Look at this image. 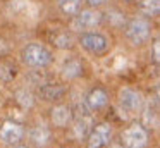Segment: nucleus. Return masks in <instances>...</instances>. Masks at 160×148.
Returning a JSON list of instances; mask_svg holds the SVG:
<instances>
[{
	"mask_svg": "<svg viewBox=\"0 0 160 148\" xmlns=\"http://www.w3.org/2000/svg\"><path fill=\"white\" fill-rule=\"evenodd\" d=\"M122 141L128 148H143L148 141V136L141 126H131L122 133Z\"/></svg>",
	"mask_w": 160,
	"mask_h": 148,
	"instance_id": "obj_1",
	"label": "nucleus"
},
{
	"mask_svg": "<svg viewBox=\"0 0 160 148\" xmlns=\"http://www.w3.org/2000/svg\"><path fill=\"white\" fill-rule=\"evenodd\" d=\"M50 54L40 45H29L24 50V60L29 65H45L50 62Z\"/></svg>",
	"mask_w": 160,
	"mask_h": 148,
	"instance_id": "obj_2",
	"label": "nucleus"
},
{
	"mask_svg": "<svg viewBox=\"0 0 160 148\" xmlns=\"http://www.w3.org/2000/svg\"><path fill=\"white\" fill-rule=\"evenodd\" d=\"M148 34H150V24L145 19H134L128 26V36L136 45L145 41L148 38Z\"/></svg>",
	"mask_w": 160,
	"mask_h": 148,
	"instance_id": "obj_3",
	"label": "nucleus"
},
{
	"mask_svg": "<svg viewBox=\"0 0 160 148\" xmlns=\"http://www.w3.org/2000/svg\"><path fill=\"white\" fill-rule=\"evenodd\" d=\"M112 131L108 124H100L97 126V129H93V133L90 134V140H88V146L90 148H102L103 145H107L110 141Z\"/></svg>",
	"mask_w": 160,
	"mask_h": 148,
	"instance_id": "obj_4",
	"label": "nucleus"
},
{
	"mask_svg": "<svg viewBox=\"0 0 160 148\" xmlns=\"http://www.w3.org/2000/svg\"><path fill=\"white\" fill-rule=\"evenodd\" d=\"M81 43H83L84 48H88V50L91 52H97V54H100V52H103L105 48H107V38L102 36V34H84L83 38H81Z\"/></svg>",
	"mask_w": 160,
	"mask_h": 148,
	"instance_id": "obj_5",
	"label": "nucleus"
},
{
	"mask_svg": "<svg viewBox=\"0 0 160 148\" xmlns=\"http://www.w3.org/2000/svg\"><path fill=\"white\" fill-rule=\"evenodd\" d=\"M0 138L5 143H18L22 138V127L16 122H5L0 131Z\"/></svg>",
	"mask_w": 160,
	"mask_h": 148,
	"instance_id": "obj_6",
	"label": "nucleus"
},
{
	"mask_svg": "<svg viewBox=\"0 0 160 148\" xmlns=\"http://www.w3.org/2000/svg\"><path fill=\"white\" fill-rule=\"evenodd\" d=\"M102 21V14L98 10H83L78 16V24L83 28H93L97 24H100Z\"/></svg>",
	"mask_w": 160,
	"mask_h": 148,
	"instance_id": "obj_7",
	"label": "nucleus"
},
{
	"mask_svg": "<svg viewBox=\"0 0 160 148\" xmlns=\"http://www.w3.org/2000/svg\"><path fill=\"white\" fill-rule=\"evenodd\" d=\"M121 102L128 110H136L139 107V103H141V98H139V95L136 91L126 88L121 91Z\"/></svg>",
	"mask_w": 160,
	"mask_h": 148,
	"instance_id": "obj_8",
	"label": "nucleus"
},
{
	"mask_svg": "<svg viewBox=\"0 0 160 148\" xmlns=\"http://www.w3.org/2000/svg\"><path fill=\"white\" fill-rule=\"evenodd\" d=\"M52 120L55 126H66L67 122L71 120V110L67 109V107H55V109L52 110Z\"/></svg>",
	"mask_w": 160,
	"mask_h": 148,
	"instance_id": "obj_9",
	"label": "nucleus"
},
{
	"mask_svg": "<svg viewBox=\"0 0 160 148\" xmlns=\"http://www.w3.org/2000/svg\"><path fill=\"white\" fill-rule=\"evenodd\" d=\"M90 131H91V119L90 117H79L76 126H74L76 136L79 138V140H83V138H86L88 134H90Z\"/></svg>",
	"mask_w": 160,
	"mask_h": 148,
	"instance_id": "obj_10",
	"label": "nucleus"
},
{
	"mask_svg": "<svg viewBox=\"0 0 160 148\" xmlns=\"http://www.w3.org/2000/svg\"><path fill=\"white\" fill-rule=\"evenodd\" d=\"M88 103H90V107H93V109L103 107L105 103H107V95H105V91H102V89H93V91L90 93V96H88Z\"/></svg>",
	"mask_w": 160,
	"mask_h": 148,
	"instance_id": "obj_11",
	"label": "nucleus"
},
{
	"mask_svg": "<svg viewBox=\"0 0 160 148\" xmlns=\"http://www.w3.org/2000/svg\"><path fill=\"white\" fill-rule=\"evenodd\" d=\"M59 5L66 14L72 16V14H78V10H79V0H59Z\"/></svg>",
	"mask_w": 160,
	"mask_h": 148,
	"instance_id": "obj_12",
	"label": "nucleus"
},
{
	"mask_svg": "<svg viewBox=\"0 0 160 148\" xmlns=\"http://www.w3.org/2000/svg\"><path fill=\"white\" fill-rule=\"evenodd\" d=\"M31 136H33V140H35L38 145H45L50 134H48V131H47L45 127L40 126V127H35V129L31 131Z\"/></svg>",
	"mask_w": 160,
	"mask_h": 148,
	"instance_id": "obj_13",
	"label": "nucleus"
},
{
	"mask_svg": "<svg viewBox=\"0 0 160 148\" xmlns=\"http://www.w3.org/2000/svg\"><path fill=\"white\" fill-rule=\"evenodd\" d=\"M160 9V0H143V10L150 16H155L158 14Z\"/></svg>",
	"mask_w": 160,
	"mask_h": 148,
	"instance_id": "obj_14",
	"label": "nucleus"
},
{
	"mask_svg": "<svg viewBox=\"0 0 160 148\" xmlns=\"http://www.w3.org/2000/svg\"><path fill=\"white\" fill-rule=\"evenodd\" d=\"M64 71H66V76H67V78H74V76L79 74L81 64H79V62H76V60H72V62H69V64L64 67Z\"/></svg>",
	"mask_w": 160,
	"mask_h": 148,
	"instance_id": "obj_15",
	"label": "nucleus"
},
{
	"mask_svg": "<svg viewBox=\"0 0 160 148\" xmlns=\"http://www.w3.org/2000/svg\"><path fill=\"white\" fill-rule=\"evenodd\" d=\"M88 2H90L91 5H100V3H103L105 0H88Z\"/></svg>",
	"mask_w": 160,
	"mask_h": 148,
	"instance_id": "obj_16",
	"label": "nucleus"
},
{
	"mask_svg": "<svg viewBox=\"0 0 160 148\" xmlns=\"http://www.w3.org/2000/svg\"><path fill=\"white\" fill-rule=\"evenodd\" d=\"M155 59L158 60V41L155 43Z\"/></svg>",
	"mask_w": 160,
	"mask_h": 148,
	"instance_id": "obj_17",
	"label": "nucleus"
},
{
	"mask_svg": "<svg viewBox=\"0 0 160 148\" xmlns=\"http://www.w3.org/2000/svg\"><path fill=\"white\" fill-rule=\"evenodd\" d=\"M18 148H26V146H18Z\"/></svg>",
	"mask_w": 160,
	"mask_h": 148,
	"instance_id": "obj_18",
	"label": "nucleus"
}]
</instances>
